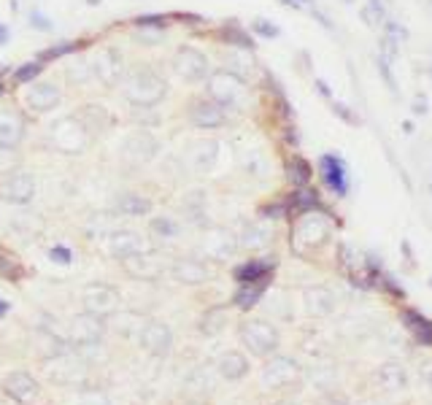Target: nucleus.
Segmentation results:
<instances>
[{"instance_id": "obj_1", "label": "nucleus", "mask_w": 432, "mask_h": 405, "mask_svg": "<svg viewBox=\"0 0 432 405\" xmlns=\"http://www.w3.org/2000/svg\"><path fill=\"white\" fill-rule=\"evenodd\" d=\"M122 95L132 105H157L168 95V81L152 65H138L122 76Z\"/></svg>"}, {"instance_id": "obj_2", "label": "nucleus", "mask_w": 432, "mask_h": 405, "mask_svg": "<svg viewBox=\"0 0 432 405\" xmlns=\"http://www.w3.org/2000/svg\"><path fill=\"white\" fill-rule=\"evenodd\" d=\"M43 370L59 387H81L86 381V362L79 357L73 346L59 348L57 354L43 360Z\"/></svg>"}, {"instance_id": "obj_3", "label": "nucleus", "mask_w": 432, "mask_h": 405, "mask_svg": "<svg viewBox=\"0 0 432 405\" xmlns=\"http://www.w3.org/2000/svg\"><path fill=\"white\" fill-rule=\"evenodd\" d=\"M49 138H52L55 149L62 152V154H84L89 144L95 141L76 114L59 116L57 122L52 125V130H49Z\"/></svg>"}, {"instance_id": "obj_4", "label": "nucleus", "mask_w": 432, "mask_h": 405, "mask_svg": "<svg viewBox=\"0 0 432 405\" xmlns=\"http://www.w3.org/2000/svg\"><path fill=\"white\" fill-rule=\"evenodd\" d=\"M205 92H208V101H214L216 105H222L227 111L244 103L246 81L230 71H211L205 79Z\"/></svg>"}, {"instance_id": "obj_5", "label": "nucleus", "mask_w": 432, "mask_h": 405, "mask_svg": "<svg viewBox=\"0 0 432 405\" xmlns=\"http://www.w3.org/2000/svg\"><path fill=\"white\" fill-rule=\"evenodd\" d=\"M238 338L254 357H268L278 348V330L273 324L262 321V319H249L241 324L238 330Z\"/></svg>"}, {"instance_id": "obj_6", "label": "nucleus", "mask_w": 432, "mask_h": 405, "mask_svg": "<svg viewBox=\"0 0 432 405\" xmlns=\"http://www.w3.org/2000/svg\"><path fill=\"white\" fill-rule=\"evenodd\" d=\"M103 335H106V319L95 314H76L68 324V338L65 343L73 348H89L101 346Z\"/></svg>"}, {"instance_id": "obj_7", "label": "nucleus", "mask_w": 432, "mask_h": 405, "mask_svg": "<svg viewBox=\"0 0 432 405\" xmlns=\"http://www.w3.org/2000/svg\"><path fill=\"white\" fill-rule=\"evenodd\" d=\"M81 303H84L86 314H95V316H114L122 305V295L111 287V284H103V281H92L81 290Z\"/></svg>"}, {"instance_id": "obj_8", "label": "nucleus", "mask_w": 432, "mask_h": 405, "mask_svg": "<svg viewBox=\"0 0 432 405\" xmlns=\"http://www.w3.org/2000/svg\"><path fill=\"white\" fill-rule=\"evenodd\" d=\"M119 152H122V157L127 159V162H132V165H149V162L159 154V141L149 127H138V130H132L125 135Z\"/></svg>"}, {"instance_id": "obj_9", "label": "nucleus", "mask_w": 432, "mask_h": 405, "mask_svg": "<svg viewBox=\"0 0 432 405\" xmlns=\"http://www.w3.org/2000/svg\"><path fill=\"white\" fill-rule=\"evenodd\" d=\"M138 346L144 348L146 354L165 360L173 351V330L159 319H146V324L138 333Z\"/></svg>"}, {"instance_id": "obj_10", "label": "nucleus", "mask_w": 432, "mask_h": 405, "mask_svg": "<svg viewBox=\"0 0 432 405\" xmlns=\"http://www.w3.org/2000/svg\"><path fill=\"white\" fill-rule=\"evenodd\" d=\"M173 71L178 73L184 81L189 84H198V81H205L208 73H211V62L203 55L200 49L195 46H181L173 57Z\"/></svg>"}, {"instance_id": "obj_11", "label": "nucleus", "mask_w": 432, "mask_h": 405, "mask_svg": "<svg viewBox=\"0 0 432 405\" xmlns=\"http://www.w3.org/2000/svg\"><path fill=\"white\" fill-rule=\"evenodd\" d=\"M122 268H125V273L138 278V281H157L168 270V262H165V257L159 251L144 249V251L132 254L127 260H122Z\"/></svg>"}, {"instance_id": "obj_12", "label": "nucleus", "mask_w": 432, "mask_h": 405, "mask_svg": "<svg viewBox=\"0 0 432 405\" xmlns=\"http://www.w3.org/2000/svg\"><path fill=\"white\" fill-rule=\"evenodd\" d=\"M92 62V76L106 84V87H119L122 76H125V62H122V55L111 49V46H103L101 52H95V57L89 59Z\"/></svg>"}, {"instance_id": "obj_13", "label": "nucleus", "mask_w": 432, "mask_h": 405, "mask_svg": "<svg viewBox=\"0 0 432 405\" xmlns=\"http://www.w3.org/2000/svg\"><path fill=\"white\" fill-rule=\"evenodd\" d=\"M0 192L14 205H28L35 198V178L28 171H8L0 181Z\"/></svg>"}, {"instance_id": "obj_14", "label": "nucleus", "mask_w": 432, "mask_h": 405, "mask_svg": "<svg viewBox=\"0 0 432 405\" xmlns=\"http://www.w3.org/2000/svg\"><path fill=\"white\" fill-rule=\"evenodd\" d=\"M171 275L181 287H200L205 281H211V268L195 257H178L171 262Z\"/></svg>"}, {"instance_id": "obj_15", "label": "nucleus", "mask_w": 432, "mask_h": 405, "mask_svg": "<svg viewBox=\"0 0 432 405\" xmlns=\"http://www.w3.org/2000/svg\"><path fill=\"white\" fill-rule=\"evenodd\" d=\"M3 392L19 405H33L35 403V397H38V381L35 376H30L28 370H14V373H8L6 381H3Z\"/></svg>"}, {"instance_id": "obj_16", "label": "nucleus", "mask_w": 432, "mask_h": 405, "mask_svg": "<svg viewBox=\"0 0 432 405\" xmlns=\"http://www.w3.org/2000/svg\"><path fill=\"white\" fill-rule=\"evenodd\" d=\"M235 249H238V238L230 230H224V227H211L203 238V254L214 262L230 260L235 254Z\"/></svg>"}, {"instance_id": "obj_17", "label": "nucleus", "mask_w": 432, "mask_h": 405, "mask_svg": "<svg viewBox=\"0 0 432 405\" xmlns=\"http://www.w3.org/2000/svg\"><path fill=\"white\" fill-rule=\"evenodd\" d=\"M25 116L16 108H0V152H14L25 141Z\"/></svg>"}, {"instance_id": "obj_18", "label": "nucleus", "mask_w": 432, "mask_h": 405, "mask_svg": "<svg viewBox=\"0 0 432 405\" xmlns=\"http://www.w3.org/2000/svg\"><path fill=\"white\" fill-rule=\"evenodd\" d=\"M59 101H62V92L55 81H33L25 92V103L35 114H49L52 108H57Z\"/></svg>"}, {"instance_id": "obj_19", "label": "nucleus", "mask_w": 432, "mask_h": 405, "mask_svg": "<svg viewBox=\"0 0 432 405\" xmlns=\"http://www.w3.org/2000/svg\"><path fill=\"white\" fill-rule=\"evenodd\" d=\"M295 378H297V362H292L289 357H275L273 362H268L262 367V387L265 389L287 387Z\"/></svg>"}, {"instance_id": "obj_20", "label": "nucleus", "mask_w": 432, "mask_h": 405, "mask_svg": "<svg viewBox=\"0 0 432 405\" xmlns=\"http://www.w3.org/2000/svg\"><path fill=\"white\" fill-rule=\"evenodd\" d=\"M189 122L195 125V127H200V130H216V127H222L224 122H227V114H224V108L222 105H216L214 101H198L192 103V108H189Z\"/></svg>"}, {"instance_id": "obj_21", "label": "nucleus", "mask_w": 432, "mask_h": 405, "mask_svg": "<svg viewBox=\"0 0 432 405\" xmlns=\"http://www.w3.org/2000/svg\"><path fill=\"white\" fill-rule=\"evenodd\" d=\"M216 157H219V144L214 138H200L195 144L189 146V154H187V162L192 168V173H208L211 168L216 165Z\"/></svg>"}, {"instance_id": "obj_22", "label": "nucleus", "mask_w": 432, "mask_h": 405, "mask_svg": "<svg viewBox=\"0 0 432 405\" xmlns=\"http://www.w3.org/2000/svg\"><path fill=\"white\" fill-rule=\"evenodd\" d=\"M106 241H108V254L119 262L138 254V251H144V238L132 230H114Z\"/></svg>"}, {"instance_id": "obj_23", "label": "nucleus", "mask_w": 432, "mask_h": 405, "mask_svg": "<svg viewBox=\"0 0 432 405\" xmlns=\"http://www.w3.org/2000/svg\"><path fill=\"white\" fill-rule=\"evenodd\" d=\"M322 178H324V184L335 195H346L348 192V176H346V165L341 162V157H335V154H324L322 157Z\"/></svg>"}, {"instance_id": "obj_24", "label": "nucleus", "mask_w": 432, "mask_h": 405, "mask_svg": "<svg viewBox=\"0 0 432 405\" xmlns=\"http://www.w3.org/2000/svg\"><path fill=\"white\" fill-rule=\"evenodd\" d=\"M216 373L227 381H241L249 373V360L241 351H224L216 362Z\"/></svg>"}, {"instance_id": "obj_25", "label": "nucleus", "mask_w": 432, "mask_h": 405, "mask_svg": "<svg viewBox=\"0 0 432 405\" xmlns=\"http://www.w3.org/2000/svg\"><path fill=\"white\" fill-rule=\"evenodd\" d=\"M273 273V265L271 262H262V260H251L241 265L235 270V281L241 287H251V284H268V278Z\"/></svg>"}, {"instance_id": "obj_26", "label": "nucleus", "mask_w": 432, "mask_h": 405, "mask_svg": "<svg viewBox=\"0 0 432 405\" xmlns=\"http://www.w3.org/2000/svg\"><path fill=\"white\" fill-rule=\"evenodd\" d=\"M116 211L125 214V217H149L152 214V200L146 195H138V192H125L116 200Z\"/></svg>"}, {"instance_id": "obj_27", "label": "nucleus", "mask_w": 432, "mask_h": 405, "mask_svg": "<svg viewBox=\"0 0 432 405\" xmlns=\"http://www.w3.org/2000/svg\"><path fill=\"white\" fill-rule=\"evenodd\" d=\"M76 116L81 119V125L89 130V135H92V138L111 125V116H108V111H106L103 105H84V108H81Z\"/></svg>"}, {"instance_id": "obj_28", "label": "nucleus", "mask_w": 432, "mask_h": 405, "mask_svg": "<svg viewBox=\"0 0 432 405\" xmlns=\"http://www.w3.org/2000/svg\"><path fill=\"white\" fill-rule=\"evenodd\" d=\"M146 324V319L138 314V311H122V314H114V333L122 335V338H138L141 327Z\"/></svg>"}, {"instance_id": "obj_29", "label": "nucleus", "mask_w": 432, "mask_h": 405, "mask_svg": "<svg viewBox=\"0 0 432 405\" xmlns=\"http://www.w3.org/2000/svg\"><path fill=\"white\" fill-rule=\"evenodd\" d=\"M216 387L214 376H211V370L208 367H195L192 373L187 376V381H184V389H187V394H211Z\"/></svg>"}, {"instance_id": "obj_30", "label": "nucleus", "mask_w": 432, "mask_h": 405, "mask_svg": "<svg viewBox=\"0 0 432 405\" xmlns=\"http://www.w3.org/2000/svg\"><path fill=\"white\" fill-rule=\"evenodd\" d=\"M219 38H222L224 44L235 46V49H244V52H251V49H254L251 35H249L244 28H238V25H235V19H232V22H227V25H222V30H219Z\"/></svg>"}, {"instance_id": "obj_31", "label": "nucleus", "mask_w": 432, "mask_h": 405, "mask_svg": "<svg viewBox=\"0 0 432 405\" xmlns=\"http://www.w3.org/2000/svg\"><path fill=\"white\" fill-rule=\"evenodd\" d=\"M297 241H311V244H322L324 238H327V230H324V222L319 217H308L302 219L300 224H297Z\"/></svg>"}, {"instance_id": "obj_32", "label": "nucleus", "mask_w": 432, "mask_h": 405, "mask_svg": "<svg viewBox=\"0 0 432 405\" xmlns=\"http://www.w3.org/2000/svg\"><path fill=\"white\" fill-rule=\"evenodd\" d=\"M178 222L173 217H152L149 219V235L157 241H173L178 235Z\"/></svg>"}, {"instance_id": "obj_33", "label": "nucleus", "mask_w": 432, "mask_h": 405, "mask_svg": "<svg viewBox=\"0 0 432 405\" xmlns=\"http://www.w3.org/2000/svg\"><path fill=\"white\" fill-rule=\"evenodd\" d=\"M65 76H68V81L71 84H76V87H84V84H89L95 76H92V62L84 57L79 59H71L68 65H65Z\"/></svg>"}, {"instance_id": "obj_34", "label": "nucleus", "mask_w": 432, "mask_h": 405, "mask_svg": "<svg viewBox=\"0 0 432 405\" xmlns=\"http://www.w3.org/2000/svg\"><path fill=\"white\" fill-rule=\"evenodd\" d=\"M305 305H308L311 314H330L332 295L327 290H308L305 292Z\"/></svg>"}, {"instance_id": "obj_35", "label": "nucleus", "mask_w": 432, "mask_h": 405, "mask_svg": "<svg viewBox=\"0 0 432 405\" xmlns=\"http://www.w3.org/2000/svg\"><path fill=\"white\" fill-rule=\"evenodd\" d=\"M224 324H227L224 311H222V308H211V311L198 321V330H200L203 335H216L224 330Z\"/></svg>"}, {"instance_id": "obj_36", "label": "nucleus", "mask_w": 432, "mask_h": 405, "mask_svg": "<svg viewBox=\"0 0 432 405\" xmlns=\"http://www.w3.org/2000/svg\"><path fill=\"white\" fill-rule=\"evenodd\" d=\"M81 41H62V44H55L49 49L38 52V62H52V59H59V57H68L73 52H79Z\"/></svg>"}, {"instance_id": "obj_37", "label": "nucleus", "mask_w": 432, "mask_h": 405, "mask_svg": "<svg viewBox=\"0 0 432 405\" xmlns=\"http://www.w3.org/2000/svg\"><path fill=\"white\" fill-rule=\"evenodd\" d=\"M41 73H43V62L33 59V62H25V65H19V68L11 73V81H14V84H33V81H35Z\"/></svg>"}, {"instance_id": "obj_38", "label": "nucleus", "mask_w": 432, "mask_h": 405, "mask_svg": "<svg viewBox=\"0 0 432 405\" xmlns=\"http://www.w3.org/2000/svg\"><path fill=\"white\" fill-rule=\"evenodd\" d=\"M289 178L295 181V187H305L311 181V165L302 157H292L289 159Z\"/></svg>"}, {"instance_id": "obj_39", "label": "nucleus", "mask_w": 432, "mask_h": 405, "mask_svg": "<svg viewBox=\"0 0 432 405\" xmlns=\"http://www.w3.org/2000/svg\"><path fill=\"white\" fill-rule=\"evenodd\" d=\"M268 284H251V287H241L238 295H235V303L241 305V308H251V305H257V300L262 297V292H265Z\"/></svg>"}, {"instance_id": "obj_40", "label": "nucleus", "mask_w": 432, "mask_h": 405, "mask_svg": "<svg viewBox=\"0 0 432 405\" xmlns=\"http://www.w3.org/2000/svg\"><path fill=\"white\" fill-rule=\"evenodd\" d=\"M268 238H271V232L265 230V227H259V224H251V227L244 232V238H241V246L259 249V246H265V244H268Z\"/></svg>"}, {"instance_id": "obj_41", "label": "nucleus", "mask_w": 432, "mask_h": 405, "mask_svg": "<svg viewBox=\"0 0 432 405\" xmlns=\"http://www.w3.org/2000/svg\"><path fill=\"white\" fill-rule=\"evenodd\" d=\"M168 25H171V22H168V16L165 14H141L132 19V28H138V30H165Z\"/></svg>"}, {"instance_id": "obj_42", "label": "nucleus", "mask_w": 432, "mask_h": 405, "mask_svg": "<svg viewBox=\"0 0 432 405\" xmlns=\"http://www.w3.org/2000/svg\"><path fill=\"white\" fill-rule=\"evenodd\" d=\"M86 230H89V235H92V238H108V235L114 232V224H111V219L106 217V214H101V219H98V217L89 219Z\"/></svg>"}, {"instance_id": "obj_43", "label": "nucleus", "mask_w": 432, "mask_h": 405, "mask_svg": "<svg viewBox=\"0 0 432 405\" xmlns=\"http://www.w3.org/2000/svg\"><path fill=\"white\" fill-rule=\"evenodd\" d=\"M76 405H111L103 389H81L76 394Z\"/></svg>"}, {"instance_id": "obj_44", "label": "nucleus", "mask_w": 432, "mask_h": 405, "mask_svg": "<svg viewBox=\"0 0 432 405\" xmlns=\"http://www.w3.org/2000/svg\"><path fill=\"white\" fill-rule=\"evenodd\" d=\"M292 205H297L302 214L305 211H311V208H317L319 205V198L311 192V189H302V192H295V198H292Z\"/></svg>"}, {"instance_id": "obj_45", "label": "nucleus", "mask_w": 432, "mask_h": 405, "mask_svg": "<svg viewBox=\"0 0 432 405\" xmlns=\"http://www.w3.org/2000/svg\"><path fill=\"white\" fill-rule=\"evenodd\" d=\"M30 28L41 30V33H52V30H55V25H52V22L41 14V11H35V8H33V14H30Z\"/></svg>"}, {"instance_id": "obj_46", "label": "nucleus", "mask_w": 432, "mask_h": 405, "mask_svg": "<svg viewBox=\"0 0 432 405\" xmlns=\"http://www.w3.org/2000/svg\"><path fill=\"white\" fill-rule=\"evenodd\" d=\"M49 260L59 262V265H71L73 254H71V249H65V246H52L49 249Z\"/></svg>"}, {"instance_id": "obj_47", "label": "nucleus", "mask_w": 432, "mask_h": 405, "mask_svg": "<svg viewBox=\"0 0 432 405\" xmlns=\"http://www.w3.org/2000/svg\"><path fill=\"white\" fill-rule=\"evenodd\" d=\"M254 30H257L262 38H275V35L281 33V30L275 28V25H271L268 19H257V22H254Z\"/></svg>"}, {"instance_id": "obj_48", "label": "nucleus", "mask_w": 432, "mask_h": 405, "mask_svg": "<svg viewBox=\"0 0 432 405\" xmlns=\"http://www.w3.org/2000/svg\"><path fill=\"white\" fill-rule=\"evenodd\" d=\"M0 275H3V278H11V281H16V278H19V270H16V265L11 260H6L3 254H0Z\"/></svg>"}, {"instance_id": "obj_49", "label": "nucleus", "mask_w": 432, "mask_h": 405, "mask_svg": "<svg viewBox=\"0 0 432 405\" xmlns=\"http://www.w3.org/2000/svg\"><path fill=\"white\" fill-rule=\"evenodd\" d=\"M8 38H11V30H8L6 25H3V22H0V46L8 44Z\"/></svg>"}, {"instance_id": "obj_50", "label": "nucleus", "mask_w": 432, "mask_h": 405, "mask_svg": "<svg viewBox=\"0 0 432 405\" xmlns=\"http://www.w3.org/2000/svg\"><path fill=\"white\" fill-rule=\"evenodd\" d=\"M176 19H184V22H189V25H195V22H200V16L198 14H173Z\"/></svg>"}, {"instance_id": "obj_51", "label": "nucleus", "mask_w": 432, "mask_h": 405, "mask_svg": "<svg viewBox=\"0 0 432 405\" xmlns=\"http://www.w3.org/2000/svg\"><path fill=\"white\" fill-rule=\"evenodd\" d=\"M317 87H319V92H322L324 98H332V95H330V89H327V84H324V81H317Z\"/></svg>"}, {"instance_id": "obj_52", "label": "nucleus", "mask_w": 432, "mask_h": 405, "mask_svg": "<svg viewBox=\"0 0 432 405\" xmlns=\"http://www.w3.org/2000/svg\"><path fill=\"white\" fill-rule=\"evenodd\" d=\"M6 311H8V305H6V303H3V300H0V316H3Z\"/></svg>"}, {"instance_id": "obj_53", "label": "nucleus", "mask_w": 432, "mask_h": 405, "mask_svg": "<svg viewBox=\"0 0 432 405\" xmlns=\"http://www.w3.org/2000/svg\"><path fill=\"white\" fill-rule=\"evenodd\" d=\"M3 95H6V84H3V81H0V98H3Z\"/></svg>"}, {"instance_id": "obj_54", "label": "nucleus", "mask_w": 432, "mask_h": 405, "mask_svg": "<svg viewBox=\"0 0 432 405\" xmlns=\"http://www.w3.org/2000/svg\"><path fill=\"white\" fill-rule=\"evenodd\" d=\"M98 3H101V0H89V6H98Z\"/></svg>"}]
</instances>
